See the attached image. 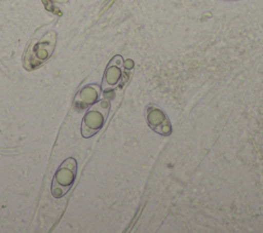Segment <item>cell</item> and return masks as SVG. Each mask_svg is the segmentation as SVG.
<instances>
[{"label": "cell", "instance_id": "cell-4", "mask_svg": "<svg viewBox=\"0 0 263 233\" xmlns=\"http://www.w3.org/2000/svg\"><path fill=\"white\" fill-rule=\"evenodd\" d=\"M145 117L150 128L161 134L168 135L172 133V125L165 113L155 105H148L145 110Z\"/></svg>", "mask_w": 263, "mask_h": 233}, {"label": "cell", "instance_id": "cell-3", "mask_svg": "<svg viewBox=\"0 0 263 233\" xmlns=\"http://www.w3.org/2000/svg\"><path fill=\"white\" fill-rule=\"evenodd\" d=\"M77 173V162L73 157L65 159L54 173L51 183V194L54 198H61L71 189Z\"/></svg>", "mask_w": 263, "mask_h": 233}, {"label": "cell", "instance_id": "cell-2", "mask_svg": "<svg viewBox=\"0 0 263 233\" xmlns=\"http://www.w3.org/2000/svg\"><path fill=\"white\" fill-rule=\"evenodd\" d=\"M110 110V102L107 99L101 100L87 110L81 123V135L88 139L95 135L104 125Z\"/></svg>", "mask_w": 263, "mask_h": 233}, {"label": "cell", "instance_id": "cell-7", "mask_svg": "<svg viewBox=\"0 0 263 233\" xmlns=\"http://www.w3.org/2000/svg\"><path fill=\"white\" fill-rule=\"evenodd\" d=\"M53 2H57V3H67L69 0H51Z\"/></svg>", "mask_w": 263, "mask_h": 233}, {"label": "cell", "instance_id": "cell-6", "mask_svg": "<svg viewBox=\"0 0 263 233\" xmlns=\"http://www.w3.org/2000/svg\"><path fill=\"white\" fill-rule=\"evenodd\" d=\"M100 95V87L97 84H89L84 86L76 95L74 104L78 109L86 108L92 105Z\"/></svg>", "mask_w": 263, "mask_h": 233}, {"label": "cell", "instance_id": "cell-1", "mask_svg": "<svg viewBox=\"0 0 263 233\" xmlns=\"http://www.w3.org/2000/svg\"><path fill=\"white\" fill-rule=\"evenodd\" d=\"M58 35L54 31H47L42 35L37 33L24 53V68L31 71L46 62L54 51Z\"/></svg>", "mask_w": 263, "mask_h": 233}, {"label": "cell", "instance_id": "cell-5", "mask_svg": "<svg viewBox=\"0 0 263 233\" xmlns=\"http://www.w3.org/2000/svg\"><path fill=\"white\" fill-rule=\"evenodd\" d=\"M123 74V59L121 55H115L107 65L103 81H102V89L104 91H108L116 87L122 77Z\"/></svg>", "mask_w": 263, "mask_h": 233}]
</instances>
